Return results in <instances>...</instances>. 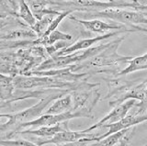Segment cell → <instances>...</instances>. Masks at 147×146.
I'll list each match as a JSON object with an SVG mask.
<instances>
[{"label": "cell", "mask_w": 147, "mask_h": 146, "mask_svg": "<svg viewBox=\"0 0 147 146\" xmlns=\"http://www.w3.org/2000/svg\"><path fill=\"white\" fill-rule=\"evenodd\" d=\"M147 121V114H133V115H127L118 122L111 123V124L104 125L102 128H108L109 131L106 133L96 137L95 141H99L101 140L105 139L106 137L111 135L113 133H116L118 131H121L122 130L131 129V127L136 126L140 123Z\"/></svg>", "instance_id": "obj_9"}, {"label": "cell", "mask_w": 147, "mask_h": 146, "mask_svg": "<svg viewBox=\"0 0 147 146\" xmlns=\"http://www.w3.org/2000/svg\"><path fill=\"white\" fill-rule=\"evenodd\" d=\"M57 15L58 14H47L41 17L40 20L36 21L35 25L32 27L31 29L33 30V31L37 34L38 38H41L46 33V31H47L51 22L53 21V20Z\"/></svg>", "instance_id": "obj_18"}, {"label": "cell", "mask_w": 147, "mask_h": 146, "mask_svg": "<svg viewBox=\"0 0 147 146\" xmlns=\"http://www.w3.org/2000/svg\"><path fill=\"white\" fill-rule=\"evenodd\" d=\"M136 105L137 103L135 99H129L127 101L123 102L122 104L115 106L112 108V110L109 113H108L105 117H103L98 122H96V124L90 126L89 128H87L86 130H83L82 131L86 132V133H88V132L98 129V128H102L104 125L118 122L125 116H127V113L129 112V110H130L131 108H132L133 107H136Z\"/></svg>", "instance_id": "obj_8"}, {"label": "cell", "mask_w": 147, "mask_h": 146, "mask_svg": "<svg viewBox=\"0 0 147 146\" xmlns=\"http://www.w3.org/2000/svg\"><path fill=\"white\" fill-rule=\"evenodd\" d=\"M92 110L87 108H83L80 109H77L76 111H67L62 114H57V115H52V114H43L35 120L22 124L18 128L17 135L20 133L21 131H24L27 128H39L42 126H53L56 125L58 123H61L63 121H67L76 118H93L94 115L91 112Z\"/></svg>", "instance_id": "obj_6"}, {"label": "cell", "mask_w": 147, "mask_h": 146, "mask_svg": "<svg viewBox=\"0 0 147 146\" xmlns=\"http://www.w3.org/2000/svg\"><path fill=\"white\" fill-rule=\"evenodd\" d=\"M96 137H98V135L89 133V132L88 133H86V132H83L82 131H73L70 129H68L66 131L58 132L57 134H55L54 136L48 139H42L36 137L35 141H33V143L39 146H43L46 144L63 145V144L76 143V141H79L85 138H96Z\"/></svg>", "instance_id": "obj_7"}, {"label": "cell", "mask_w": 147, "mask_h": 146, "mask_svg": "<svg viewBox=\"0 0 147 146\" xmlns=\"http://www.w3.org/2000/svg\"><path fill=\"white\" fill-rule=\"evenodd\" d=\"M124 37H119L111 42H109L105 49L96 53V55L82 62L77 65H72V71L76 73L84 69V73H87L90 75L98 74V73H110V74L118 75L119 71V67L122 63H128L132 59L131 56H123L118 53V48Z\"/></svg>", "instance_id": "obj_1"}, {"label": "cell", "mask_w": 147, "mask_h": 146, "mask_svg": "<svg viewBox=\"0 0 147 146\" xmlns=\"http://www.w3.org/2000/svg\"><path fill=\"white\" fill-rule=\"evenodd\" d=\"M0 146H39L33 141H27L25 139H0Z\"/></svg>", "instance_id": "obj_19"}, {"label": "cell", "mask_w": 147, "mask_h": 146, "mask_svg": "<svg viewBox=\"0 0 147 146\" xmlns=\"http://www.w3.org/2000/svg\"><path fill=\"white\" fill-rule=\"evenodd\" d=\"M80 82L72 83L54 76L46 75H17L14 77L16 89L20 90L64 89L71 92L76 89Z\"/></svg>", "instance_id": "obj_3"}, {"label": "cell", "mask_w": 147, "mask_h": 146, "mask_svg": "<svg viewBox=\"0 0 147 146\" xmlns=\"http://www.w3.org/2000/svg\"><path fill=\"white\" fill-rule=\"evenodd\" d=\"M73 38V36L67 33H63L62 31L55 30L52 33H50L48 36L42 38H38L35 40L36 45H42V46H50V45H53L58 42H69Z\"/></svg>", "instance_id": "obj_16"}, {"label": "cell", "mask_w": 147, "mask_h": 146, "mask_svg": "<svg viewBox=\"0 0 147 146\" xmlns=\"http://www.w3.org/2000/svg\"><path fill=\"white\" fill-rule=\"evenodd\" d=\"M28 5L33 13L37 20L47 14H59V11L53 10L50 7L49 0H26Z\"/></svg>", "instance_id": "obj_14"}, {"label": "cell", "mask_w": 147, "mask_h": 146, "mask_svg": "<svg viewBox=\"0 0 147 146\" xmlns=\"http://www.w3.org/2000/svg\"><path fill=\"white\" fill-rule=\"evenodd\" d=\"M70 93L69 90L55 89L44 98L40 99L38 103L20 112L10 114L7 122L0 124V133H6V139H11L17 135L18 128L22 124L35 120L41 115H43L49 105L63 96Z\"/></svg>", "instance_id": "obj_2"}, {"label": "cell", "mask_w": 147, "mask_h": 146, "mask_svg": "<svg viewBox=\"0 0 147 146\" xmlns=\"http://www.w3.org/2000/svg\"><path fill=\"white\" fill-rule=\"evenodd\" d=\"M68 129H69V120L58 123V124L53 126H42V127L36 128L34 130H24L21 131L18 134L31 135L34 137H38V138L48 139L54 136L55 134H57L58 132L66 131Z\"/></svg>", "instance_id": "obj_11"}, {"label": "cell", "mask_w": 147, "mask_h": 146, "mask_svg": "<svg viewBox=\"0 0 147 146\" xmlns=\"http://www.w3.org/2000/svg\"><path fill=\"white\" fill-rule=\"evenodd\" d=\"M16 86L14 77L0 73V100L13 103Z\"/></svg>", "instance_id": "obj_12"}, {"label": "cell", "mask_w": 147, "mask_h": 146, "mask_svg": "<svg viewBox=\"0 0 147 146\" xmlns=\"http://www.w3.org/2000/svg\"><path fill=\"white\" fill-rule=\"evenodd\" d=\"M125 32L123 30H117V31H111V32L106 33L103 35H99L96 36V37H93V38H88V39H82L76 42L75 43H73L71 45H69L66 48H64L61 51H59L58 52H56L54 55L57 56H62V55H68V54H71L74 52H76L77 51H82V50H86L91 48V46H93L94 44L98 43V42H101V40H104L106 39L114 37V36H118L121 33Z\"/></svg>", "instance_id": "obj_10"}, {"label": "cell", "mask_w": 147, "mask_h": 146, "mask_svg": "<svg viewBox=\"0 0 147 146\" xmlns=\"http://www.w3.org/2000/svg\"><path fill=\"white\" fill-rule=\"evenodd\" d=\"M1 27H2V21L0 22V29H1Z\"/></svg>", "instance_id": "obj_25"}, {"label": "cell", "mask_w": 147, "mask_h": 146, "mask_svg": "<svg viewBox=\"0 0 147 146\" xmlns=\"http://www.w3.org/2000/svg\"><path fill=\"white\" fill-rule=\"evenodd\" d=\"M108 43H104L98 45L96 47H92L89 49H86V52H74L68 55H53L46 59L44 62H42L40 65L37 67L35 71H48V70H58L66 68L69 66L77 65L82 62H84L87 59L91 58L92 56L96 55V53L102 51L106 48Z\"/></svg>", "instance_id": "obj_4"}, {"label": "cell", "mask_w": 147, "mask_h": 146, "mask_svg": "<svg viewBox=\"0 0 147 146\" xmlns=\"http://www.w3.org/2000/svg\"><path fill=\"white\" fill-rule=\"evenodd\" d=\"M74 103H73V97L71 93L63 96L62 98H59L54 100L53 103L46 109L44 114H52V115H57V114H62L67 111H74Z\"/></svg>", "instance_id": "obj_13"}, {"label": "cell", "mask_w": 147, "mask_h": 146, "mask_svg": "<svg viewBox=\"0 0 147 146\" xmlns=\"http://www.w3.org/2000/svg\"><path fill=\"white\" fill-rule=\"evenodd\" d=\"M9 116H10V114L0 113V124H2V123H3V120H4V118H7V120H8Z\"/></svg>", "instance_id": "obj_24"}, {"label": "cell", "mask_w": 147, "mask_h": 146, "mask_svg": "<svg viewBox=\"0 0 147 146\" xmlns=\"http://www.w3.org/2000/svg\"><path fill=\"white\" fill-rule=\"evenodd\" d=\"M133 133H134V132H132V133L131 134V135H129L130 134V132H129V133L124 137V138L119 141V143H118L116 145H114V146H128V143H129V141H130V139L131 138V136L133 135Z\"/></svg>", "instance_id": "obj_22"}, {"label": "cell", "mask_w": 147, "mask_h": 146, "mask_svg": "<svg viewBox=\"0 0 147 146\" xmlns=\"http://www.w3.org/2000/svg\"><path fill=\"white\" fill-rule=\"evenodd\" d=\"M18 17L20 20H23L25 23L32 28L36 23V17H34L30 7L28 5L26 0H18Z\"/></svg>", "instance_id": "obj_17"}, {"label": "cell", "mask_w": 147, "mask_h": 146, "mask_svg": "<svg viewBox=\"0 0 147 146\" xmlns=\"http://www.w3.org/2000/svg\"><path fill=\"white\" fill-rule=\"evenodd\" d=\"M140 70H147V53L131 59L128 63V65L119 72L117 76L127 75Z\"/></svg>", "instance_id": "obj_15"}, {"label": "cell", "mask_w": 147, "mask_h": 146, "mask_svg": "<svg viewBox=\"0 0 147 146\" xmlns=\"http://www.w3.org/2000/svg\"><path fill=\"white\" fill-rule=\"evenodd\" d=\"M0 3L3 4L5 7H7L9 10L12 11L18 17V7L13 0H0Z\"/></svg>", "instance_id": "obj_21"}, {"label": "cell", "mask_w": 147, "mask_h": 146, "mask_svg": "<svg viewBox=\"0 0 147 146\" xmlns=\"http://www.w3.org/2000/svg\"><path fill=\"white\" fill-rule=\"evenodd\" d=\"M11 104L10 102H7V101H2L0 100V109H3V108H9L11 107Z\"/></svg>", "instance_id": "obj_23"}, {"label": "cell", "mask_w": 147, "mask_h": 146, "mask_svg": "<svg viewBox=\"0 0 147 146\" xmlns=\"http://www.w3.org/2000/svg\"><path fill=\"white\" fill-rule=\"evenodd\" d=\"M87 17H103L112 21L118 22L132 28L139 27V24H147V10L131 11L121 8H107L101 11H94L87 13Z\"/></svg>", "instance_id": "obj_5"}, {"label": "cell", "mask_w": 147, "mask_h": 146, "mask_svg": "<svg viewBox=\"0 0 147 146\" xmlns=\"http://www.w3.org/2000/svg\"><path fill=\"white\" fill-rule=\"evenodd\" d=\"M18 17L12 11H10L3 4L0 3V20H6L7 17Z\"/></svg>", "instance_id": "obj_20"}]
</instances>
